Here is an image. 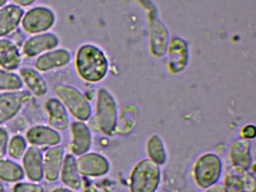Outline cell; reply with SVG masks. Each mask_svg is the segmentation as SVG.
<instances>
[{
  "label": "cell",
  "instance_id": "5bb4252c",
  "mask_svg": "<svg viewBox=\"0 0 256 192\" xmlns=\"http://www.w3.org/2000/svg\"><path fill=\"white\" fill-rule=\"evenodd\" d=\"M71 54L66 49L52 50L40 56L35 62L38 72H47L64 67L70 63Z\"/></svg>",
  "mask_w": 256,
  "mask_h": 192
},
{
  "label": "cell",
  "instance_id": "cb8c5ba5",
  "mask_svg": "<svg viewBox=\"0 0 256 192\" xmlns=\"http://www.w3.org/2000/svg\"><path fill=\"white\" fill-rule=\"evenodd\" d=\"M138 120V112L136 110L128 109L124 111L120 118L116 121L114 132L120 135H127L131 133Z\"/></svg>",
  "mask_w": 256,
  "mask_h": 192
},
{
  "label": "cell",
  "instance_id": "e0dca14e",
  "mask_svg": "<svg viewBox=\"0 0 256 192\" xmlns=\"http://www.w3.org/2000/svg\"><path fill=\"white\" fill-rule=\"evenodd\" d=\"M24 10L17 4L0 8V37L7 36L16 30L22 22Z\"/></svg>",
  "mask_w": 256,
  "mask_h": 192
},
{
  "label": "cell",
  "instance_id": "83f0119b",
  "mask_svg": "<svg viewBox=\"0 0 256 192\" xmlns=\"http://www.w3.org/2000/svg\"><path fill=\"white\" fill-rule=\"evenodd\" d=\"M8 144V132L2 128H0V159L2 158L6 154Z\"/></svg>",
  "mask_w": 256,
  "mask_h": 192
},
{
  "label": "cell",
  "instance_id": "8fae6325",
  "mask_svg": "<svg viewBox=\"0 0 256 192\" xmlns=\"http://www.w3.org/2000/svg\"><path fill=\"white\" fill-rule=\"evenodd\" d=\"M229 157L232 166L238 169L248 170L251 168V145L248 140L236 138L230 142L229 146Z\"/></svg>",
  "mask_w": 256,
  "mask_h": 192
},
{
  "label": "cell",
  "instance_id": "52a82bcc",
  "mask_svg": "<svg viewBox=\"0 0 256 192\" xmlns=\"http://www.w3.org/2000/svg\"><path fill=\"white\" fill-rule=\"evenodd\" d=\"M30 92L25 90L7 92L0 94V124L16 116L31 98Z\"/></svg>",
  "mask_w": 256,
  "mask_h": 192
},
{
  "label": "cell",
  "instance_id": "7c38bea8",
  "mask_svg": "<svg viewBox=\"0 0 256 192\" xmlns=\"http://www.w3.org/2000/svg\"><path fill=\"white\" fill-rule=\"evenodd\" d=\"M64 160V148L56 145L50 147L43 156L44 177L48 182H55L59 178Z\"/></svg>",
  "mask_w": 256,
  "mask_h": 192
},
{
  "label": "cell",
  "instance_id": "d4e9b609",
  "mask_svg": "<svg viewBox=\"0 0 256 192\" xmlns=\"http://www.w3.org/2000/svg\"><path fill=\"white\" fill-rule=\"evenodd\" d=\"M23 81L17 74L0 70V91H16L23 86Z\"/></svg>",
  "mask_w": 256,
  "mask_h": 192
},
{
  "label": "cell",
  "instance_id": "4dcf8cb0",
  "mask_svg": "<svg viewBox=\"0 0 256 192\" xmlns=\"http://www.w3.org/2000/svg\"><path fill=\"white\" fill-rule=\"evenodd\" d=\"M14 2L17 6L25 7V6H30L32 3L35 2L36 0H14Z\"/></svg>",
  "mask_w": 256,
  "mask_h": 192
},
{
  "label": "cell",
  "instance_id": "9c48e42d",
  "mask_svg": "<svg viewBox=\"0 0 256 192\" xmlns=\"http://www.w3.org/2000/svg\"><path fill=\"white\" fill-rule=\"evenodd\" d=\"M226 192H254L256 181L248 170L232 166L224 176V184Z\"/></svg>",
  "mask_w": 256,
  "mask_h": 192
},
{
  "label": "cell",
  "instance_id": "277c9868",
  "mask_svg": "<svg viewBox=\"0 0 256 192\" xmlns=\"http://www.w3.org/2000/svg\"><path fill=\"white\" fill-rule=\"evenodd\" d=\"M54 92L73 116L82 122L89 120L92 114L90 104L77 88L66 84H58L55 86Z\"/></svg>",
  "mask_w": 256,
  "mask_h": 192
},
{
  "label": "cell",
  "instance_id": "7a4b0ae2",
  "mask_svg": "<svg viewBox=\"0 0 256 192\" xmlns=\"http://www.w3.org/2000/svg\"><path fill=\"white\" fill-rule=\"evenodd\" d=\"M96 108V114L89 118L88 126L90 130H102L104 134H113L118 121V110L114 99L104 88L98 90Z\"/></svg>",
  "mask_w": 256,
  "mask_h": 192
},
{
  "label": "cell",
  "instance_id": "d6986e66",
  "mask_svg": "<svg viewBox=\"0 0 256 192\" xmlns=\"http://www.w3.org/2000/svg\"><path fill=\"white\" fill-rule=\"evenodd\" d=\"M20 64L18 48L11 40L0 39V66L6 70L17 69Z\"/></svg>",
  "mask_w": 256,
  "mask_h": 192
},
{
  "label": "cell",
  "instance_id": "d6a6232c",
  "mask_svg": "<svg viewBox=\"0 0 256 192\" xmlns=\"http://www.w3.org/2000/svg\"><path fill=\"white\" fill-rule=\"evenodd\" d=\"M84 192H100L98 190H97L96 188L94 187H89L86 189Z\"/></svg>",
  "mask_w": 256,
  "mask_h": 192
},
{
  "label": "cell",
  "instance_id": "4316f807",
  "mask_svg": "<svg viewBox=\"0 0 256 192\" xmlns=\"http://www.w3.org/2000/svg\"><path fill=\"white\" fill-rule=\"evenodd\" d=\"M13 192H44V188L36 183L18 182L13 188Z\"/></svg>",
  "mask_w": 256,
  "mask_h": 192
},
{
  "label": "cell",
  "instance_id": "5b68a950",
  "mask_svg": "<svg viewBox=\"0 0 256 192\" xmlns=\"http://www.w3.org/2000/svg\"><path fill=\"white\" fill-rule=\"evenodd\" d=\"M222 163L214 153H205L198 158L193 168L194 181L202 188H206L217 182L221 177Z\"/></svg>",
  "mask_w": 256,
  "mask_h": 192
},
{
  "label": "cell",
  "instance_id": "ba28073f",
  "mask_svg": "<svg viewBox=\"0 0 256 192\" xmlns=\"http://www.w3.org/2000/svg\"><path fill=\"white\" fill-rule=\"evenodd\" d=\"M76 170L85 176L98 177L106 175L110 170L108 160L96 152H86L79 156L74 162Z\"/></svg>",
  "mask_w": 256,
  "mask_h": 192
},
{
  "label": "cell",
  "instance_id": "1f68e13d",
  "mask_svg": "<svg viewBox=\"0 0 256 192\" xmlns=\"http://www.w3.org/2000/svg\"><path fill=\"white\" fill-rule=\"evenodd\" d=\"M50 192H74V190H72V189L68 188H62L59 187L56 188L54 189Z\"/></svg>",
  "mask_w": 256,
  "mask_h": 192
},
{
  "label": "cell",
  "instance_id": "ffe728a7",
  "mask_svg": "<svg viewBox=\"0 0 256 192\" xmlns=\"http://www.w3.org/2000/svg\"><path fill=\"white\" fill-rule=\"evenodd\" d=\"M20 76L31 94L36 97H42L47 93V82L38 70L31 68H23L20 69Z\"/></svg>",
  "mask_w": 256,
  "mask_h": 192
},
{
  "label": "cell",
  "instance_id": "30bf717a",
  "mask_svg": "<svg viewBox=\"0 0 256 192\" xmlns=\"http://www.w3.org/2000/svg\"><path fill=\"white\" fill-rule=\"evenodd\" d=\"M59 43L60 39L56 34L50 32L40 33L26 40L24 45V52L29 57L36 56L52 50Z\"/></svg>",
  "mask_w": 256,
  "mask_h": 192
},
{
  "label": "cell",
  "instance_id": "4fadbf2b",
  "mask_svg": "<svg viewBox=\"0 0 256 192\" xmlns=\"http://www.w3.org/2000/svg\"><path fill=\"white\" fill-rule=\"evenodd\" d=\"M23 169L25 175L32 182H40L44 177L43 156L38 146H32L23 156Z\"/></svg>",
  "mask_w": 256,
  "mask_h": 192
},
{
  "label": "cell",
  "instance_id": "2e32d148",
  "mask_svg": "<svg viewBox=\"0 0 256 192\" xmlns=\"http://www.w3.org/2000/svg\"><path fill=\"white\" fill-rule=\"evenodd\" d=\"M71 150L74 156L88 152L92 144L91 130L83 122H74L71 126Z\"/></svg>",
  "mask_w": 256,
  "mask_h": 192
},
{
  "label": "cell",
  "instance_id": "f1b7e54d",
  "mask_svg": "<svg viewBox=\"0 0 256 192\" xmlns=\"http://www.w3.org/2000/svg\"><path fill=\"white\" fill-rule=\"evenodd\" d=\"M256 135V127L252 124H247L241 130V136L246 140H251L254 138Z\"/></svg>",
  "mask_w": 256,
  "mask_h": 192
},
{
  "label": "cell",
  "instance_id": "e575fe53",
  "mask_svg": "<svg viewBox=\"0 0 256 192\" xmlns=\"http://www.w3.org/2000/svg\"><path fill=\"white\" fill-rule=\"evenodd\" d=\"M0 192H6L4 186H2V184L1 182H0Z\"/></svg>",
  "mask_w": 256,
  "mask_h": 192
},
{
  "label": "cell",
  "instance_id": "3957f363",
  "mask_svg": "<svg viewBox=\"0 0 256 192\" xmlns=\"http://www.w3.org/2000/svg\"><path fill=\"white\" fill-rule=\"evenodd\" d=\"M161 171L158 164L150 158L140 160L130 176V192H156L160 186Z\"/></svg>",
  "mask_w": 256,
  "mask_h": 192
},
{
  "label": "cell",
  "instance_id": "ac0fdd59",
  "mask_svg": "<svg viewBox=\"0 0 256 192\" xmlns=\"http://www.w3.org/2000/svg\"><path fill=\"white\" fill-rule=\"evenodd\" d=\"M46 110L48 114V124L56 130H64L68 126L66 108L59 99L52 98L46 102Z\"/></svg>",
  "mask_w": 256,
  "mask_h": 192
},
{
  "label": "cell",
  "instance_id": "7402d4cb",
  "mask_svg": "<svg viewBox=\"0 0 256 192\" xmlns=\"http://www.w3.org/2000/svg\"><path fill=\"white\" fill-rule=\"evenodd\" d=\"M146 153L149 158L156 164H164L167 160L166 147L161 138L157 134H152L146 141Z\"/></svg>",
  "mask_w": 256,
  "mask_h": 192
},
{
  "label": "cell",
  "instance_id": "836d02e7",
  "mask_svg": "<svg viewBox=\"0 0 256 192\" xmlns=\"http://www.w3.org/2000/svg\"><path fill=\"white\" fill-rule=\"evenodd\" d=\"M7 1H8V0H0V8L5 6V4H6Z\"/></svg>",
  "mask_w": 256,
  "mask_h": 192
},
{
  "label": "cell",
  "instance_id": "484cf974",
  "mask_svg": "<svg viewBox=\"0 0 256 192\" xmlns=\"http://www.w3.org/2000/svg\"><path fill=\"white\" fill-rule=\"evenodd\" d=\"M28 150V142L24 136L16 135L8 140L7 152L8 156L16 160L23 158L24 154Z\"/></svg>",
  "mask_w": 256,
  "mask_h": 192
},
{
  "label": "cell",
  "instance_id": "6da1fadb",
  "mask_svg": "<svg viewBox=\"0 0 256 192\" xmlns=\"http://www.w3.org/2000/svg\"><path fill=\"white\" fill-rule=\"evenodd\" d=\"M76 66L79 76L88 82H98L107 73L106 56L94 45L85 44L79 48L76 55Z\"/></svg>",
  "mask_w": 256,
  "mask_h": 192
},
{
  "label": "cell",
  "instance_id": "f546056e",
  "mask_svg": "<svg viewBox=\"0 0 256 192\" xmlns=\"http://www.w3.org/2000/svg\"><path fill=\"white\" fill-rule=\"evenodd\" d=\"M204 192H226V188L222 183L217 182L211 184L209 187L206 188Z\"/></svg>",
  "mask_w": 256,
  "mask_h": 192
},
{
  "label": "cell",
  "instance_id": "8992f818",
  "mask_svg": "<svg viewBox=\"0 0 256 192\" xmlns=\"http://www.w3.org/2000/svg\"><path fill=\"white\" fill-rule=\"evenodd\" d=\"M56 16L52 9L38 6L28 10L22 20V28L30 34H40L53 26Z\"/></svg>",
  "mask_w": 256,
  "mask_h": 192
},
{
  "label": "cell",
  "instance_id": "9a60e30c",
  "mask_svg": "<svg viewBox=\"0 0 256 192\" xmlns=\"http://www.w3.org/2000/svg\"><path fill=\"white\" fill-rule=\"evenodd\" d=\"M26 140L35 146H53L60 142L61 136L50 126H35L26 132Z\"/></svg>",
  "mask_w": 256,
  "mask_h": 192
},
{
  "label": "cell",
  "instance_id": "603a6c76",
  "mask_svg": "<svg viewBox=\"0 0 256 192\" xmlns=\"http://www.w3.org/2000/svg\"><path fill=\"white\" fill-rule=\"evenodd\" d=\"M23 168L8 159H0V180L8 182L20 181L24 177Z\"/></svg>",
  "mask_w": 256,
  "mask_h": 192
},
{
  "label": "cell",
  "instance_id": "44dd1931",
  "mask_svg": "<svg viewBox=\"0 0 256 192\" xmlns=\"http://www.w3.org/2000/svg\"><path fill=\"white\" fill-rule=\"evenodd\" d=\"M76 158L72 154H67L64 158V163L61 168L60 178L64 184L72 190H78L82 186V182L80 174L76 170Z\"/></svg>",
  "mask_w": 256,
  "mask_h": 192
}]
</instances>
